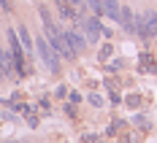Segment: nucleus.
Listing matches in <instances>:
<instances>
[{
	"label": "nucleus",
	"instance_id": "nucleus-4",
	"mask_svg": "<svg viewBox=\"0 0 157 143\" xmlns=\"http://www.w3.org/2000/svg\"><path fill=\"white\" fill-rule=\"evenodd\" d=\"M78 22H81V30L87 32V38H90V41H98V38H100V24H98V19H84V16H81V19H78Z\"/></svg>",
	"mask_w": 157,
	"mask_h": 143
},
{
	"label": "nucleus",
	"instance_id": "nucleus-6",
	"mask_svg": "<svg viewBox=\"0 0 157 143\" xmlns=\"http://www.w3.org/2000/svg\"><path fill=\"white\" fill-rule=\"evenodd\" d=\"M119 11H122L119 0H103V16L106 19H119Z\"/></svg>",
	"mask_w": 157,
	"mask_h": 143
},
{
	"label": "nucleus",
	"instance_id": "nucleus-7",
	"mask_svg": "<svg viewBox=\"0 0 157 143\" xmlns=\"http://www.w3.org/2000/svg\"><path fill=\"white\" fill-rule=\"evenodd\" d=\"M0 73H3V76H11V73H14V57H11L6 49H0Z\"/></svg>",
	"mask_w": 157,
	"mask_h": 143
},
{
	"label": "nucleus",
	"instance_id": "nucleus-1",
	"mask_svg": "<svg viewBox=\"0 0 157 143\" xmlns=\"http://www.w3.org/2000/svg\"><path fill=\"white\" fill-rule=\"evenodd\" d=\"M35 49H38L41 60L46 62V68L52 73H57V70H60V60H57V51L52 49V43H49L46 38H35Z\"/></svg>",
	"mask_w": 157,
	"mask_h": 143
},
{
	"label": "nucleus",
	"instance_id": "nucleus-10",
	"mask_svg": "<svg viewBox=\"0 0 157 143\" xmlns=\"http://www.w3.org/2000/svg\"><path fill=\"white\" fill-rule=\"evenodd\" d=\"M87 3H90V8L95 14H103V0H87Z\"/></svg>",
	"mask_w": 157,
	"mask_h": 143
},
{
	"label": "nucleus",
	"instance_id": "nucleus-2",
	"mask_svg": "<svg viewBox=\"0 0 157 143\" xmlns=\"http://www.w3.org/2000/svg\"><path fill=\"white\" fill-rule=\"evenodd\" d=\"M136 30L141 32L144 38H152V35H157V14H146V16H141V19L136 22Z\"/></svg>",
	"mask_w": 157,
	"mask_h": 143
},
{
	"label": "nucleus",
	"instance_id": "nucleus-9",
	"mask_svg": "<svg viewBox=\"0 0 157 143\" xmlns=\"http://www.w3.org/2000/svg\"><path fill=\"white\" fill-rule=\"evenodd\" d=\"M16 38H19V43H22V49H25V51H30V49L35 46V41L30 38V32H27V27H25V24L16 30Z\"/></svg>",
	"mask_w": 157,
	"mask_h": 143
},
{
	"label": "nucleus",
	"instance_id": "nucleus-5",
	"mask_svg": "<svg viewBox=\"0 0 157 143\" xmlns=\"http://www.w3.org/2000/svg\"><path fill=\"white\" fill-rule=\"evenodd\" d=\"M65 41H68V46L73 49V51H84V46H87V38L81 32H73V30L65 32Z\"/></svg>",
	"mask_w": 157,
	"mask_h": 143
},
{
	"label": "nucleus",
	"instance_id": "nucleus-11",
	"mask_svg": "<svg viewBox=\"0 0 157 143\" xmlns=\"http://www.w3.org/2000/svg\"><path fill=\"white\" fill-rule=\"evenodd\" d=\"M0 6H3V8H11V3H8V0H0Z\"/></svg>",
	"mask_w": 157,
	"mask_h": 143
},
{
	"label": "nucleus",
	"instance_id": "nucleus-3",
	"mask_svg": "<svg viewBox=\"0 0 157 143\" xmlns=\"http://www.w3.org/2000/svg\"><path fill=\"white\" fill-rule=\"evenodd\" d=\"M8 43H11V57H14L16 70L22 73V70H25V54H22V43L16 41V32L14 30H8Z\"/></svg>",
	"mask_w": 157,
	"mask_h": 143
},
{
	"label": "nucleus",
	"instance_id": "nucleus-8",
	"mask_svg": "<svg viewBox=\"0 0 157 143\" xmlns=\"http://www.w3.org/2000/svg\"><path fill=\"white\" fill-rule=\"evenodd\" d=\"M117 22H119V24H122L127 32H133V30H136V16H133V11H130V8H122Z\"/></svg>",
	"mask_w": 157,
	"mask_h": 143
},
{
	"label": "nucleus",
	"instance_id": "nucleus-12",
	"mask_svg": "<svg viewBox=\"0 0 157 143\" xmlns=\"http://www.w3.org/2000/svg\"><path fill=\"white\" fill-rule=\"evenodd\" d=\"M65 3H71V0H57V6H65Z\"/></svg>",
	"mask_w": 157,
	"mask_h": 143
}]
</instances>
